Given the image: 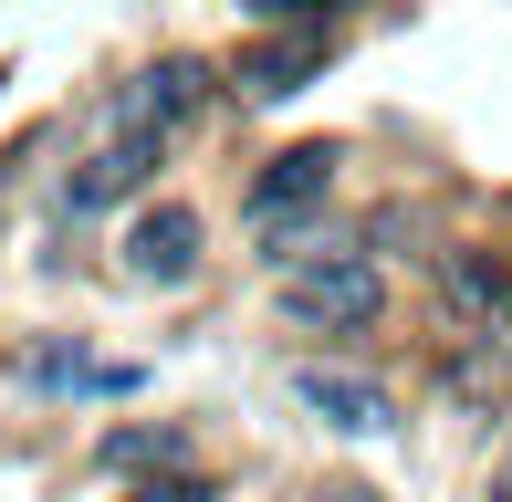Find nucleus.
Here are the masks:
<instances>
[{"mask_svg":"<svg viewBox=\"0 0 512 502\" xmlns=\"http://www.w3.org/2000/svg\"><path fill=\"white\" fill-rule=\"evenodd\" d=\"M377 314H387V283L366 251H314V262L283 272V325H304V335H366Z\"/></svg>","mask_w":512,"mask_h":502,"instance_id":"f257e3e1","label":"nucleus"},{"mask_svg":"<svg viewBox=\"0 0 512 502\" xmlns=\"http://www.w3.org/2000/svg\"><path fill=\"white\" fill-rule=\"evenodd\" d=\"M199 105H209V63L168 53V63H147V74H126V84H115L105 136H168V126H189Z\"/></svg>","mask_w":512,"mask_h":502,"instance_id":"f03ea898","label":"nucleus"},{"mask_svg":"<svg viewBox=\"0 0 512 502\" xmlns=\"http://www.w3.org/2000/svg\"><path fill=\"white\" fill-rule=\"evenodd\" d=\"M157 147H168V136H105V147L63 178V220H95V210H115V199H136L157 178Z\"/></svg>","mask_w":512,"mask_h":502,"instance_id":"7ed1b4c3","label":"nucleus"},{"mask_svg":"<svg viewBox=\"0 0 512 502\" xmlns=\"http://www.w3.org/2000/svg\"><path fill=\"white\" fill-rule=\"evenodd\" d=\"M126 272H136V283H189V272H199V210L157 199V210L126 231Z\"/></svg>","mask_w":512,"mask_h":502,"instance_id":"20e7f679","label":"nucleus"},{"mask_svg":"<svg viewBox=\"0 0 512 502\" xmlns=\"http://www.w3.org/2000/svg\"><path fill=\"white\" fill-rule=\"evenodd\" d=\"M335 168H345V157L324 147V136H304V147H283V157H272L262 178H251V220H283V210H314V199L335 189Z\"/></svg>","mask_w":512,"mask_h":502,"instance_id":"39448f33","label":"nucleus"},{"mask_svg":"<svg viewBox=\"0 0 512 502\" xmlns=\"http://www.w3.org/2000/svg\"><path fill=\"white\" fill-rule=\"evenodd\" d=\"M324 63H335L324 32H283V42H262V53H241V95L251 105H283V95H304Z\"/></svg>","mask_w":512,"mask_h":502,"instance_id":"423d86ee","label":"nucleus"},{"mask_svg":"<svg viewBox=\"0 0 512 502\" xmlns=\"http://www.w3.org/2000/svg\"><path fill=\"white\" fill-rule=\"evenodd\" d=\"M293 398H304V408H314L324 429H387V387H366V377L304 367V377H293Z\"/></svg>","mask_w":512,"mask_h":502,"instance_id":"0eeeda50","label":"nucleus"},{"mask_svg":"<svg viewBox=\"0 0 512 502\" xmlns=\"http://www.w3.org/2000/svg\"><path fill=\"white\" fill-rule=\"evenodd\" d=\"M439 304H450L460 325H492L502 314V272L481 262V251H450V262H439Z\"/></svg>","mask_w":512,"mask_h":502,"instance_id":"6e6552de","label":"nucleus"},{"mask_svg":"<svg viewBox=\"0 0 512 502\" xmlns=\"http://www.w3.org/2000/svg\"><path fill=\"white\" fill-rule=\"evenodd\" d=\"M32 387H95V398H126L136 367H95L84 346H32Z\"/></svg>","mask_w":512,"mask_h":502,"instance_id":"1a4fd4ad","label":"nucleus"},{"mask_svg":"<svg viewBox=\"0 0 512 502\" xmlns=\"http://www.w3.org/2000/svg\"><path fill=\"white\" fill-rule=\"evenodd\" d=\"M147 461H178V429H105V471H147Z\"/></svg>","mask_w":512,"mask_h":502,"instance_id":"9d476101","label":"nucleus"},{"mask_svg":"<svg viewBox=\"0 0 512 502\" xmlns=\"http://www.w3.org/2000/svg\"><path fill=\"white\" fill-rule=\"evenodd\" d=\"M251 21H314V11H335V0H241Z\"/></svg>","mask_w":512,"mask_h":502,"instance_id":"9b49d317","label":"nucleus"},{"mask_svg":"<svg viewBox=\"0 0 512 502\" xmlns=\"http://www.w3.org/2000/svg\"><path fill=\"white\" fill-rule=\"evenodd\" d=\"M136 502H209L199 482H157V492H136Z\"/></svg>","mask_w":512,"mask_h":502,"instance_id":"f8f14e48","label":"nucleus"},{"mask_svg":"<svg viewBox=\"0 0 512 502\" xmlns=\"http://www.w3.org/2000/svg\"><path fill=\"white\" fill-rule=\"evenodd\" d=\"M324 502H377V492H356V482H345V492H324Z\"/></svg>","mask_w":512,"mask_h":502,"instance_id":"ddd939ff","label":"nucleus"},{"mask_svg":"<svg viewBox=\"0 0 512 502\" xmlns=\"http://www.w3.org/2000/svg\"><path fill=\"white\" fill-rule=\"evenodd\" d=\"M502 335H512V293H502Z\"/></svg>","mask_w":512,"mask_h":502,"instance_id":"4468645a","label":"nucleus"},{"mask_svg":"<svg viewBox=\"0 0 512 502\" xmlns=\"http://www.w3.org/2000/svg\"><path fill=\"white\" fill-rule=\"evenodd\" d=\"M492 502H512V471H502V492H492Z\"/></svg>","mask_w":512,"mask_h":502,"instance_id":"2eb2a0df","label":"nucleus"}]
</instances>
